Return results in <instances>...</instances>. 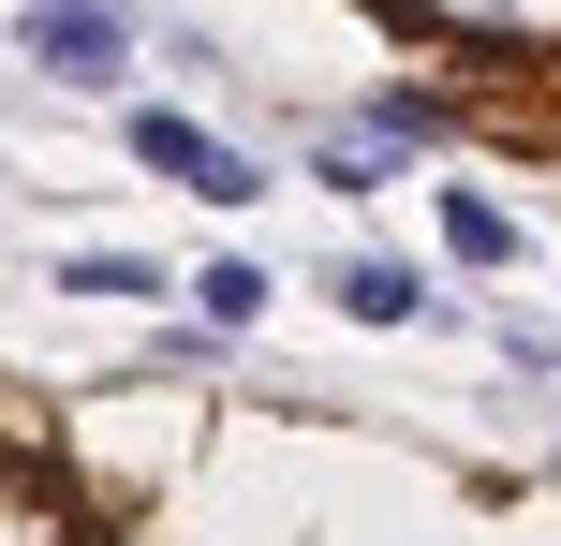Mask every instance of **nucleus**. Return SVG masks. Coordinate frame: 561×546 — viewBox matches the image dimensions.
<instances>
[{"mask_svg": "<svg viewBox=\"0 0 561 546\" xmlns=\"http://www.w3.org/2000/svg\"><path fill=\"white\" fill-rule=\"evenodd\" d=\"M30 59L75 74V89H118V74H134V15H104V0H45V15H30Z\"/></svg>", "mask_w": 561, "mask_h": 546, "instance_id": "obj_1", "label": "nucleus"}, {"mask_svg": "<svg viewBox=\"0 0 561 546\" xmlns=\"http://www.w3.org/2000/svg\"><path fill=\"white\" fill-rule=\"evenodd\" d=\"M134 148H148V163H163V177H193L207 207H252V193H266V177L237 163L222 133H193V118H178V104H148V118H134Z\"/></svg>", "mask_w": 561, "mask_h": 546, "instance_id": "obj_2", "label": "nucleus"}, {"mask_svg": "<svg viewBox=\"0 0 561 546\" xmlns=\"http://www.w3.org/2000/svg\"><path fill=\"white\" fill-rule=\"evenodd\" d=\"M0 546H89L75 488H59L45 458H0Z\"/></svg>", "mask_w": 561, "mask_h": 546, "instance_id": "obj_3", "label": "nucleus"}, {"mask_svg": "<svg viewBox=\"0 0 561 546\" xmlns=\"http://www.w3.org/2000/svg\"><path fill=\"white\" fill-rule=\"evenodd\" d=\"M444 236H458V252H473V266H503V252H517V222H503V207H488V193H458V207H444Z\"/></svg>", "mask_w": 561, "mask_h": 546, "instance_id": "obj_4", "label": "nucleus"}, {"mask_svg": "<svg viewBox=\"0 0 561 546\" xmlns=\"http://www.w3.org/2000/svg\"><path fill=\"white\" fill-rule=\"evenodd\" d=\"M340 311H355V325H399V311H414V281H399V266H355V281H340Z\"/></svg>", "mask_w": 561, "mask_h": 546, "instance_id": "obj_5", "label": "nucleus"}, {"mask_svg": "<svg viewBox=\"0 0 561 546\" xmlns=\"http://www.w3.org/2000/svg\"><path fill=\"white\" fill-rule=\"evenodd\" d=\"M266 311V266H207V325H252Z\"/></svg>", "mask_w": 561, "mask_h": 546, "instance_id": "obj_6", "label": "nucleus"}, {"mask_svg": "<svg viewBox=\"0 0 561 546\" xmlns=\"http://www.w3.org/2000/svg\"><path fill=\"white\" fill-rule=\"evenodd\" d=\"M89 546H118V532H89Z\"/></svg>", "mask_w": 561, "mask_h": 546, "instance_id": "obj_7", "label": "nucleus"}]
</instances>
